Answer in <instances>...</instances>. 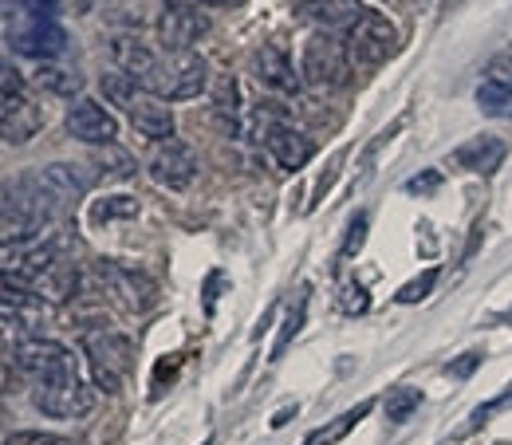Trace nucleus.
I'll return each mask as SVG.
<instances>
[{
	"label": "nucleus",
	"mask_w": 512,
	"mask_h": 445,
	"mask_svg": "<svg viewBox=\"0 0 512 445\" xmlns=\"http://www.w3.org/2000/svg\"><path fill=\"white\" fill-rule=\"evenodd\" d=\"M166 4H201V0H166Z\"/></svg>",
	"instance_id": "obj_38"
},
{
	"label": "nucleus",
	"mask_w": 512,
	"mask_h": 445,
	"mask_svg": "<svg viewBox=\"0 0 512 445\" xmlns=\"http://www.w3.org/2000/svg\"><path fill=\"white\" fill-rule=\"evenodd\" d=\"M434 284H438V268H426V272H418L410 284H402L398 288V304H418V300H426L430 292H434Z\"/></svg>",
	"instance_id": "obj_30"
},
{
	"label": "nucleus",
	"mask_w": 512,
	"mask_h": 445,
	"mask_svg": "<svg viewBox=\"0 0 512 445\" xmlns=\"http://www.w3.org/2000/svg\"><path fill=\"white\" fill-rule=\"evenodd\" d=\"M79 284H83V272L71 264V260H56L40 280H32V288H36V296H44V300H71L75 292H79Z\"/></svg>",
	"instance_id": "obj_21"
},
{
	"label": "nucleus",
	"mask_w": 512,
	"mask_h": 445,
	"mask_svg": "<svg viewBox=\"0 0 512 445\" xmlns=\"http://www.w3.org/2000/svg\"><path fill=\"white\" fill-rule=\"evenodd\" d=\"M32 406L44 418H60V422H79L95 410V386L83 382L79 375L64 382H40L32 390Z\"/></svg>",
	"instance_id": "obj_7"
},
{
	"label": "nucleus",
	"mask_w": 512,
	"mask_h": 445,
	"mask_svg": "<svg viewBox=\"0 0 512 445\" xmlns=\"http://www.w3.org/2000/svg\"><path fill=\"white\" fill-rule=\"evenodd\" d=\"M442 190V174L438 170H422V174H414L410 182H406V193L410 197H422V193H434Z\"/></svg>",
	"instance_id": "obj_33"
},
{
	"label": "nucleus",
	"mask_w": 512,
	"mask_h": 445,
	"mask_svg": "<svg viewBox=\"0 0 512 445\" xmlns=\"http://www.w3.org/2000/svg\"><path fill=\"white\" fill-rule=\"evenodd\" d=\"M398 4H402V0H398Z\"/></svg>",
	"instance_id": "obj_40"
},
{
	"label": "nucleus",
	"mask_w": 512,
	"mask_h": 445,
	"mask_svg": "<svg viewBox=\"0 0 512 445\" xmlns=\"http://www.w3.org/2000/svg\"><path fill=\"white\" fill-rule=\"evenodd\" d=\"M130 127L138 130L142 138H150L154 146L158 142H170L174 138V111L166 107V103H158V99H138L134 103V111H130Z\"/></svg>",
	"instance_id": "obj_20"
},
{
	"label": "nucleus",
	"mask_w": 512,
	"mask_h": 445,
	"mask_svg": "<svg viewBox=\"0 0 512 445\" xmlns=\"http://www.w3.org/2000/svg\"><path fill=\"white\" fill-rule=\"evenodd\" d=\"M0 445H71V442L60 438V434H44V430H16V434H8Z\"/></svg>",
	"instance_id": "obj_32"
},
{
	"label": "nucleus",
	"mask_w": 512,
	"mask_h": 445,
	"mask_svg": "<svg viewBox=\"0 0 512 445\" xmlns=\"http://www.w3.org/2000/svg\"><path fill=\"white\" fill-rule=\"evenodd\" d=\"M32 83H36L44 95H56V99H75V91L83 87L79 71L60 67V64H40L32 71Z\"/></svg>",
	"instance_id": "obj_22"
},
{
	"label": "nucleus",
	"mask_w": 512,
	"mask_h": 445,
	"mask_svg": "<svg viewBox=\"0 0 512 445\" xmlns=\"http://www.w3.org/2000/svg\"><path fill=\"white\" fill-rule=\"evenodd\" d=\"M12 359H16L20 375H28V379L36 382H64L79 375L75 355L67 351L64 343H56V339H24L12 351Z\"/></svg>",
	"instance_id": "obj_6"
},
{
	"label": "nucleus",
	"mask_w": 512,
	"mask_h": 445,
	"mask_svg": "<svg viewBox=\"0 0 512 445\" xmlns=\"http://www.w3.org/2000/svg\"><path fill=\"white\" fill-rule=\"evenodd\" d=\"M205 87H209V67H205V60L197 52H174V56H166L162 67H158L150 95H158L166 103H186V99H197Z\"/></svg>",
	"instance_id": "obj_4"
},
{
	"label": "nucleus",
	"mask_w": 512,
	"mask_h": 445,
	"mask_svg": "<svg viewBox=\"0 0 512 445\" xmlns=\"http://www.w3.org/2000/svg\"><path fill=\"white\" fill-rule=\"evenodd\" d=\"M367 308H371V296H367L359 284H347V288H343V312H347V316H359V312H367Z\"/></svg>",
	"instance_id": "obj_34"
},
{
	"label": "nucleus",
	"mask_w": 512,
	"mask_h": 445,
	"mask_svg": "<svg viewBox=\"0 0 512 445\" xmlns=\"http://www.w3.org/2000/svg\"><path fill=\"white\" fill-rule=\"evenodd\" d=\"M253 75L260 87H268V91H280V95H296L300 91V71L296 64L288 60V52L280 48V44H260L253 52Z\"/></svg>",
	"instance_id": "obj_14"
},
{
	"label": "nucleus",
	"mask_w": 512,
	"mask_h": 445,
	"mask_svg": "<svg viewBox=\"0 0 512 445\" xmlns=\"http://www.w3.org/2000/svg\"><path fill=\"white\" fill-rule=\"evenodd\" d=\"M83 355H87V371L91 386L103 394H119L134 367V343L127 335L111 331V327H91L83 331Z\"/></svg>",
	"instance_id": "obj_1"
},
{
	"label": "nucleus",
	"mask_w": 512,
	"mask_h": 445,
	"mask_svg": "<svg viewBox=\"0 0 512 445\" xmlns=\"http://www.w3.org/2000/svg\"><path fill=\"white\" fill-rule=\"evenodd\" d=\"M44 127V111L28 99V95H16L0 107V142L4 146H24L32 142Z\"/></svg>",
	"instance_id": "obj_15"
},
{
	"label": "nucleus",
	"mask_w": 512,
	"mask_h": 445,
	"mask_svg": "<svg viewBox=\"0 0 512 445\" xmlns=\"http://www.w3.org/2000/svg\"><path fill=\"white\" fill-rule=\"evenodd\" d=\"M300 79L316 91H335L351 83V52L335 32H312L304 44Z\"/></svg>",
	"instance_id": "obj_3"
},
{
	"label": "nucleus",
	"mask_w": 512,
	"mask_h": 445,
	"mask_svg": "<svg viewBox=\"0 0 512 445\" xmlns=\"http://www.w3.org/2000/svg\"><path fill=\"white\" fill-rule=\"evenodd\" d=\"M8 48H12L16 56H28V60L48 64V60L64 56L67 36L60 24H52V20H44V16H32L28 24H20V28L8 32Z\"/></svg>",
	"instance_id": "obj_11"
},
{
	"label": "nucleus",
	"mask_w": 512,
	"mask_h": 445,
	"mask_svg": "<svg viewBox=\"0 0 512 445\" xmlns=\"http://www.w3.org/2000/svg\"><path fill=\"white\" fill-rule=\"evenodd\" d=\"M209 115L213 123L225 130L229 138L241 134V119H245V103H241V83L233 75H217L213 91H209Z\"/></svg>",
	"instance_id": "obj_18"
},
{
	"label": "nucleus",
	"mask_w": 512,
	"mask_h": 445,
	"mask_svg": "<svg viewBox=\"0 0 512 445\" xmlns=\"http://www.w3.org/2000/svg\"><path fill=\"white\" fill-rule=\"evenodd\" d=\"M138 197L130 193H111V197H95L91 205V225H111V221H130L138 217Z\"/></svg>",
	"instance_id": "obj_25"
},
{
	"label": "nucleus",
	"mask_w": 512,
	"mask_h": 445,
	"mask_svg": "<svg viewBox=\"0 0 512 445\" xmlns=\"http://www.w3.org/2000/svg\"><path fill=\"white\" fill-rule=\"evenodd\" d=\"M201 445H213V438H209V442H201Z\"/></svg>",
	"instance_id": "obj_39"
},
{
	"label": "nucleus",
	"mask_w": 512,
	"mask_h": 445,
	"mask_svg": "<svg viewBox=\"0 0 512 445\" xmlns=\"http://www.w3.org/2000/svg\"><path fill=\"white\" fill-rule=\"evenodd\" d=\"M363 241H367V213H355V217H351V225H347V241H343L339 256H343V260H351V256L363 249Z\"/></svg>",
	"instance_id": "obj_31"
},
{
	"label": "nucleus",
	"mask_w": 512,
	"mask_h": 445,
	"mask_svg": "<svg viewBox=\"0 0 512 445\" xmlns=\"http://www.w3.org/2000/svg\"><path fill=\"white\" fill-rule=\"evenodd\" d=\"M477 107H481V115H489V119H512V87L509 83H497V79H485L481 87H477Z\"/></svg>",
	"instance_id": "obj_26"
},
{
	"label": "nucleus",
	"mask_w": 512,
	"mask_h": 445,
	"mask_svg": "<svg viewBox=\"0 0 512 445\" xmlns=\"http://www.w3.org/2000/svg\"><path fill=\"white\" fill-rule=\"evenodd\" d=\"M383 406H386V418H390V422H410L414 410L422 406V390H418V386H394V390L383 398Z\"/></svg>",
	"instance_id": "obj_29"
},
{
	"label": "nucleus",
	"mask_w": 512,
	"mask_h": 445,
	"mask_svg": "<svg viewBox=\"0 0 512 445\" xmlns=\"http://www.w3.org/2000/svg\"><path fill=\"white\" fill-rule=\"evenodd\" d=\"M300 12L316 24V32H351L367 8L359 0H304Z\"/></svg>",
	"instance_id": "obj_17"
},
{
	"label": "nucleus",
	"mask_w": 512,
	"mask_h": 445,
	"mask_svg": "<svg viewBox=\"0 0 512 445\" xmlns=\"http://www.w3.org/2000/svg\"><path fill=\"white\" fill-rule=\"evenodd\" d=\"M249 119H253L256 138L264 142L268 158H272V162H276L284 174H296V170H304V166L316 158V138H312L308 130L292 127L288 119H280L276 111L256 107Z\"/></svg>",
	"instance_id": "obj_2"
},
{
	"label": "nucleus",
	"mask_w": 512,
	"mask_h": 445,
	"mask_svg": "<svg viewBox=\"0 0 512 445\" xmlns=\"http://www.w3.org/2000/svg\"><path fill=\"white\" fill-rule=\"evenodd\" d=\"M91 280L99 284V292H107L111 300H119L127 312H146L154 304V284L138 268H127L119 260H99L91 268Z\"/></svg>",
	"instance_id": "obj_9"
},
{
	"label": "nucleus",
	"mask_w": 512,
	"mask_h": 445,
	"mask_svg": "<svg viewBox=\"0 0 512 445\" xmlns=\"http://www.w3.org/2000/svg\"><path fill=\"white\" fill-rule=\"evenodd\" d=\"M36 178H40V186L52 193L60 205L79 201L83 193L99 182V178H95V170H83V166H75V162H52V166L36 170Z\"/></svg>",
	"instance_id": "obj_16"
},
{
	"label": "nucleus",
	"mask_w": 512,
	"mask_h": 445,
	"mask_svg": "<svg viewBox=\"0 0 512 445\" xmlns=\"http://www.w3.org/2000/svg\"><path fill=\"white\" fill-rule=\"evenodd\" d=\"M347 52H351L355 64L383 67L398 52V28H394V20L383 16V12H375V8H367L359 16V24L347 32Z\"/></svg>",
	"instance_id": "obj_5"
},
{
	"label": "nucleus",
	"mask_w": 512,
	"mask_h": 445,
	"mask_svg": "<svg viewBox=\"0 0 512 445\" xmlns=\"http://www.w3.org/2000/svg\"><path fill=\"white\" fill-rule=\"evenodd\" d=\"M64 127H67V134H71L75 142H83V146H115L119 119H115L103 103H95V99L79 95V99L67 107Z\"/></svg>",
	"instance_id": "obj_10"
},
{
	"label": "nucleus",
	"mask_w": 512,
	"mask_h": 445,
	"mask_svg": "<svg viewBox=\"0 0 512 445\" xmlns=\"http://www.w3.org/2000/svg\"><path fill=\"white\" fill-rule=\"evenodd\" d=\"M205 8H229V4H237V0H201Z\"/></svg>",
	"instance_id": "obj_37"
},
{
	"label": "nucleus",
	"mask_w": 512,
	"mask_h": 445,
	"mask_svg": "<svg viewBox=\"0 0 512 445\" xmlns=\"http://www.w3.org/2000/svg\"><path fill=\"white\" fill-rule=\"evenodd\" d=\"M91 166H95V178L99 182H127V178H134V170H138V162L130 158L123 146H103Z\"/></svg>",
	"instance_id": "obj_24"
},
{
	"label": "nucleus",
	"mask_w": 512,
	"mask_h": 445,
	"mask_svg": "<svg viewBox=\"0 0 512 445\" xmlns=\"http://www.w3.org/2000/svg\"><path fill=\"white\" fill-rule=\"evenodd\" d=\"M4 390H12V367L0 363V394H4Z\"/></svg>",
	"instance_id": "obj_36"
},
{
	"label": "nucleus",
	"mask_w": 512,
	"mask_h": 445,
	"mask_svg": "<svg viewBox=\"0 0 512 445\" xmlns=\"http://www.w3.org/2000/svg\"><path fill=\"white\" fill-rule=\"evenodd\" d=\"M111 60H115V71L130 75L142 91L154 87V75H158V67H162V56H158L146 40H138V36H115V40H111Z\"/></svg>",
	"instance_id": "obj_13"
},
{
	"label": "nucleus",
	"mask_w": 512,
	"mask_h": 445,
	"mask_svg": "<svg viewBox=\"0 0 512 445\" xmlns=\"http://www.w3.org/2000/svg\"><path fill=\"white\" fill-rule=\"evenodd\" d=\"M209 32V20L193 8V4H166V12L158 16V44L174 56V52H193V44Z\"/></svg>",
	"instance_id": "obj_12"
},
{
	"label": "nucleus",
	"mask_w": 512,
	"mask_h": 445,
	"mask_svg": "<svg viewBox=\"0 0 512 445\" xmlns=\"http://www.w3.org/2000/svg\"><path fill=\"white\" fill-rule=\"evenodd\" d=\"M197 170H201L197 150H193L190 142H182V138L158 142V146H154V154H150V162H146V174H150L162 190H170V193L190 190L193 182H197Z\"/></svg>",
	"instance_id": "obj_8"
},
{
	"label": "nucleus",
	"mask_w": 512,
	"mask_h": 445,
	"mask_svg": "<svg viewBox=\"0 0 512 445\" xmlns=\"http://www.w3.org/2000/svg\"><path fill=\"white\" fill-rule=\"evenodd\" d=\"M505 154H509V146L497 134H477L453 150V166H461L469 174H493L505 162Z\"/></svg>",
	"instance_id": "obj_19"
},
{
	"label": "nucleus",
	"mask_w": 512,
	"mask_h": 445,
	"mask_svg": "<svg viewBox=\"0 0 512 445\" xmlns=\"http://www.w3.org/2000/svg\"><path fill=\"white\" fill-rule=\"evenodd\" d=\"M99 91H103L107 103H115L119 111H127L130 115L134 103H138V91H142V87H138L130 75H123V71H107V75L99 79Z\"/></svg>",
	"instance_id": "obj_27"
},
{
	"label": "nucleus",
	"mask_w": 512,
	"mask_h": 445,
	"mask_svg": "<svg viewBox=\"0 0 512 445\" xmlns=\"http://www.w3.org/2000/svg\"><path fill=\"white\" fill-rule=\"evenodd\" d=\"M477 363H481V355H477V351H469V359H453V363H449L446 375H453V379L461 375V379H465V375H473V367H477Z\"/></svg>",
	"instance_id": "obj_35"
},
{
	"label": "nucleus",
	"mask_w": 512,
	"mask_h": 445,
	"mask_svg": "<svg viewBox=\"0 0 512 445\" xmlns=\"http://www.w3.org/2000/svg\"><path fill=\"white\" fill-rule=\"evenodd\" d=\"M40 296H36V288H32V280H24L20 272H12V268H0V312H24V308H32Z\"/></svg>",
	"instance_id": "obj_23"
},
{
	"label": "nucleus",
	"mask_w": 512,
	"mask_h": 445,
	"mask_svg": "<svg viewBox=\"0 0 512 445\" xmlns=\"http://www.w3.org/2000/svg\"><path fill=\"white\" fill-rule=\"evenodd\" d=\"M304 319H308V288L296 296V304L288 308V316H284V323H280V335H276V343H272V359H280V355L288 351V343L300 335Z\"/></svg>",
	"instance_id": "obj_28"
}]
</instances>
